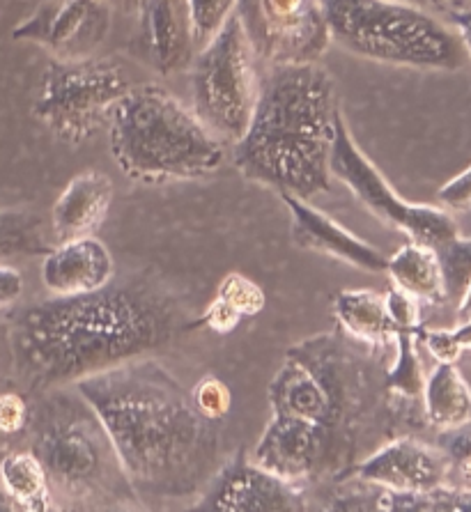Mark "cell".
<instances>
[{"label":"cell","instance_id":"6da1fadb","mask_svg":"<svg viewBox=\"0 0 471 512\" xmlns=\"http://www.w3.org/2000/svg\"><path fill=\"white\" fill-rule=\"evenodd\" d=\"M76 393L95 411L134 492L184 496L216 460L212 421L161 363L136 356L83 377Z\"/></svg>","mask_w":471,"mask_h":512},{"label":"cell","instance_id":"7a4b0ae2","mask_svg":"<svg viewBox=\"0 0 471 512\" xmlns=\"http://www.w3.org/2000/svg\"><path fill=\"white\" fill-rule=\"evenodd\" d=\"M173 317L166 297L138 283L51 297L14 324V361L21 377L42 389L76 384L164 345Z\"/></svg>","mask_w":471,"mask_h":512},{"label":"cell","instance_id":"3957f363","mask_svg":"<svg viewBox=\"0 0 471 512\" xmlns=\"http://www.w3.org/2000/svg\"><path fill=\"white\" fill-rule=\"evenodd\" d=\"M336 85L318 62L272 65L260 81L246 134L235 143V166L249 182L311 200L331 189L336 136Z\"/></svg>","mask_w":471,"mask_h":512},{"label":"cell","instance_id":"277c9868","mask_svg":"<svg viewBox=\"0 0 471 512\" xmlns=\"http://www.w3.org/2000/svg\"><path fill=\"white\" fill-rule=\"evenodd\" d=\"M361 386H366L364 368L336 338L318 336L288 349L269 384L274 416L253 462L292 483L311 478L357 414Z\"/></svg>","mask_w":471,"mask_h":512},{"label":"cell","instance_id":"5b68a950","mask_svg":"<svg viewBox=\"0 0 471 512\" xmlns=\"http://www.w3.org/2000/svg\"><path fill=\"white\" fill-rule=\"evenodd\" d=\"M108 143L115 164L134 180H200L223 164V141L173 92L131 85L113 106Z\"/></svg>","mask_w":471,"mask_h":512},{"label":"cell","instance_id":"8992f818","mask_svg":"<svg viewBox=\"0 0 471 512\" xmlns=\"http://www.w3.org/2000/svg\"><path fill=\"white\" fill-rule=\"evenodd\" d=\"M324 17L331 40L373 62L453 72L467 56L458 33L405 0H324Z\"/></svg>","mask_w":471,"mask_h":512},{"label":"cell","instance_id":"52a82bcc","mask_svg":"<svg viewBox=\"0 0 471 512\" xmlns=\"http://www.w3.org/2000/svg\"><path fill=\"white\" fill-rule=\"evenodd\" d=\"M33 453L51 483L72 499H115L120 487L129 485L111 439L81 395H53L44 402L37 414Z\"/></svg>","mask_w":471,"mask_h":512},{"label":"cell","instance_id":"ba28073f","mask_svg":"<svg viewBox=\"0 0 471 512\" xmlns=\"http://www.w3.org/2000/svg\"><path fill=\"white\" fill-rule=\"evenodd\" d=\"M193 113L221 141L237 143L246 134L258 102L256 53L237 17L191 60Z\"/></svg>","mask_w":471,"mask_h":512},{"label":"cell","instance_id":"9c48e42d","mask_svg":"<svg viewBox=\"0 0 471 512\" xmlns=\"http://www.w3.org/2000/svg\"><path fill=\"white\" fill-rule=\"evenodd\" d=\"M129 88L118 62L53 60L42 74L35 113L60 141L81 145L108 124L113 106Z\"/></svg>","mask_w":471,"mask_h":512},{"label":"cell","instance_id":"30bf717a","mask_svg":"<svg viewBox=\"0 0 471 512\" xmlns=\"http://www.w3.org/2000/svg\"><path fill=\"white\" fill-rule=\"evenodd\" d=\"M329 170L331 177L341 180L370 214H375L386 226L405 232L412 242L442 251L460 237L451 212L442 207L407 203L393 191V186L352 138L343 115L336 120Z\"/></svg>","mask_w":471,"mask_h":512},{"label":"cell","instance_id":"8fae6325","mask_svg":"<svg viewBox=\"0 0 471 512\" xmlns=\"http://www.w3.org/2000/svg\"><path fill=\"white\" fill-rule=\"evenodd\" d=\"M237 21L269 65L318 62L331 42L324 0H237Z\"/></svg>","mask_w":471,"mask_h":512},{"label":"cell","instance_id":"7c38bea8","mask_svg":"<svg viewBox=\"0 0 471 512\" xmlns=\"http://www.w3.org/2000/svg\"><path fill=\"white\" fill-rule=\"evenodd\" d=\"M111 33L108 0H49L14 28V40L44 46L56 60H88Z\"/></svg>","mask_w":471,"mask_h":512},{"label":"cell","instance_id":"4fadbf2b","mask_svg":"<svg viewBox=\"0 0 471 512\" xmlns=\"http://www.w3.org/2000/svg\"><path fill=\"white\" fill-rule=\"evenodd\" d=\"M203 510L219 512H290L304 510V494L297 483L276 476L258 462L237 460L216 478Z\"/></svg>","mask_w":471,"mask_h":512},{"label":"cell","instance_id":"5bb4252c","mask_svg":"<svg viewBox=\"0 0 471 512\" xmlns=\"http://www.w3.org/2000/svg\"><path fill=\"white\" fill-rule=\"evenodd\" d=\"M136 10L141 60L164 76L187 69L196 46L187 0H138Z\"/></svg>","mask_w":471,"mask_h":512},{"label":"cell","instance_id":"9a60e30c","mask_svg":"<svg viewBox=\"0 0 471 512\" xmlns=\"http://www.w3.org/2000/svg\"><path fill=\"white\" fill-rule=\"evenodd\" d=\"M354 476L366 485L389 492H423L444 485L449 478L446 457L414 439H398L366 457L354 469Z\"/></svg>","mask_w":471,"mask_h":512},{"label":"cell","instance_id":"2e32d148","mask_svg":"<svg viewBox=\"0 0 471 512\" xmlns=\"http://www.w3.org/2000/svg\"><path fill=\"white\" fill-rule=\"evenodd\" d=\"M281 200L292 214V239L299 248L329 255L350 267L370 271V274L386 271L389 258H384L382 251L343 228L320 209L308 205V200L290 196V193H281Z\"/></svg>","mask_w":471,"mask_h":512},{"label":"cell","instance_id":"e0dca14e","mask_svg":"<svg viewBox=\"0 0 471 512\" xmlns=\"http://www.w3.org/2000/svg\"><path fill=\"white\" fill-rule=\"evenodd\" d=\"M111 251L92 235L60 242L42 262V281L53 297L97 292L113 281Z\"/></svg>","mask_w":471,"mask_h":512},{"label":"cell","instance_id":"ac0fdd59","mask_svg":"<svg viewBox=\"0 0 471 512\" xmlns=\"http://www.w3.org/2000/svg\"><path fill=\"white\" fill-rule=\"evenodd\" d=\"M113 200L111 177L86 170L67 182L51 212V230L60 242L88 237L106 219Z\"/></svg>","mask_w":471,"mask_h":512},{"label":"cell","instance_id":"d6986e66","mask_svg":"<svg viewBox=\"0 0 471 512\" xmlns=\"http://www.w3.org/2000/svg\"><path fill=\"white\" fill-rule=\"evenodd\" d=\"M386 274L400 290L428 304L446 301V281L439 253L432 246L412 242L386 260Z\"/></svg>","mask_w":471,"mask_h":512},{"label":"cell","instance_id":"ffe728a7","mask_svg":"<svg viewBox=\"0 0 471 512\" xmlns=\"http://www.w3.org/2000/svg\"><path fill=\"white\" fill-rule=\"evenodd\" d=\"M428 421L439 430L471 423V389L455 363H439L423 386Z\"/></svg>","mask_w":471,"mask_h":512},{"label":"cell","instance_id":"44dd1931","mask_svg":"<svg viewBox=\"0 0 471 512\" xmlns=\"http://www.w3.org/2000/svg\"><path fill=\"white\" fill-rule=\"evenodd\" d=\"M336 320L341 327L366 345H384L396 338V324L386 313L384 297L370 290H347L336 294L334 301Z\"/></svg>","mask_w":471,"mask_h":512},{"label":"cell","instance_id":"7402d4cb","mask_svg":"<svg viewBox=\"0 0 471 512\" xmlns=\"http://www.w3.org/2000/svg\"><path fill=\"white\" fill-rule=\"evenodd\" d=\"M262 308H265V292L244 274H228L196 327H210L214 333H230L244 317L258 315Z\"/></svg>","mask_w":471,"mask_h":512},{"label":"cell","instance_id":"603a6c76","mask_svg":"<svg viewBox=\"0 0 471 512\" xmlns=\"http://www.w3.org/2000/svg\"><path fill=\"white\" fill-rule=\"evenodd\" d=\"M0 485L14 506L33 512L53 508L51 480L35 453H14L0 462Z\"/></svg>","mask_w":471,"mask_h":512},{"label":"cell","instance_id":"cb8c5ba5","mask_svg":"<svg viewBox=\"0 0 471 512\" xmlns=\"http://www.w3.org/2000/svg\"><path fill=\"white\" fill-rule=\"evenodd\" d=\"M377 508L389 512H471V490L458 485H437L423 492L377 494Z\"/></svg>","mask_w":471,"mask_h":512},{"label":"cell","instance_id":"d4e9b609","mask_svg":"<svg viewBox=\"0 0 471 512\" xmlns=\"http://www.w3.org/2000/svg\"><path fill=\"white\" fill-rule=\"evenodd\" d=\"M49 251L40 216L23 209H0V258L46 255Z\"/></svg>","mask_w":471,"mask_h":512},{"label":"cell","instance_id":"484cf974","mask_svg":"<svg viewBox=\"0 0 471 512\" xmlns=\"http://www.w3.org/2000/svg\"><path fill=\"white\" fill-rule=\"evenodd\" d=\"M416 336L419 331H398L396 333V345H398V359L396 366L391 368L389 377H386V386L393 391H400L403 395H414L423 393V372H421V361L419 354H416Z\"/></svg>","mask_w":471,"mask_h":512},{"label":"cell","instance_id":"4316f807","mask_svg":"<svg viewBox=\"0 0 471 512\" xmlns=\"http://www.w3.org/2000/svg\"><path fill=\"white\" fill-rule=\"evenodd\" d=\"M196 46H203L233 19L237 0H187Z\"/></svg>","mask_w":471,"mask_h":512},{"label":"cell","instance_id":"83f0119b","mask_svg":"<svg viewBox=\"0 0 471 512\" xmlns=\"http://www.w3.org/2000/svg\"><path fill=\"white\" fill-rule=\"evenodd\" d=\"M439 451L444 453L449 476L458 480V487L471 490V423L444 430L439 437Z\"/></svg>","mask_w":471,"mask_h":512},{"label":"cell","instance_id":"f1b7e54d","mask_svg":"<svg viewBox=\"0 0 471 512\" xmlns=\"http://www.w3.org/2000/svg\"><path fill=\"white\" fill-rule=\"evenodd\" d=\"M193 407L198 409V414L207 418V421H221L223 416L230 411V391L228 386L216 379L214 375H207L196 384V389L191 393Z\"/></svg>","mask_w":471,"mask_h":512},{"label":"cell","instance_id":"f546056e","mask_svg":"<svg viewBox=\"0 0 471 512\" xmlns=\"http://www.w3.org/2000/svg\"><path fill=\"white\" fill-rule=\"evenodd\" d=\"M386 313H389L391 322L396 324L398 331H419L421 327V301L414 299L412 294L400 290L393 285L384 297Z\"/></svg>","mask_w":471,"mask_h":512},{"label":"cell","instance_id":"4dcf8cb0","mask_svg":"<svg viewBox=\"0 0 471 512\" xmlns=\"http://www.w3.org/2000/svg\"><path fill=\"white\" fill-rule=\"evenodd\" d=\"M437 200L442 209L455 214H469L471 212V166L455 175L453 180L446 182L437 193Z\"/></svg>","mask_w":471,"mask_h":512},{"label":"cell","instance_id":"1f68e13d","mask_svg":"<svg viewBox=\"0 0 471 512\" xmlns=\"http://www.w3.org/2000/svg\"><path fill=\"white\" fill-rule=\"evenodd\" d=\"M423 343H426L428 352L435 356L439 363H455L460 354L465 352L460 345L458 336L453 331H423Z\"/></svg>","mask_w":471,"mask_h":512},{"label":"cell","instance_id":"d6a6232c","mask_svg":"<svg viewBox=\"0 0 471 512\" xmlns=\"http://www.w3.org/2000/svg\"><path fill=\"white\" fill-rule=\"evenodd\" d=\"M28 421V407L17 393L0 395V432H19Z\"/></svg>","mask_w":471,"mask_h":512},{"label":"cell","instance_id":"836d02e7","mask_svg":"<svg viewBox=\"0 0 471 512\" xmlns=\"http://www.w3.org/2000/svg\"><path fill=\"white\" fill-rule=\"evenodd\" d=\"M23 292V276L19 269L0 265V310L12 306Z\"/></svg>","mask_w":471,"mask_h":512},{"label":"cell","instance_id":"e575fe53","mask_svg":"<svg viewBox=\"0 0 471 512\" xmlns=\"http://www.w3.org/2000/svg\"><path fill=\"white\" fill-rule=\"evenodd\" d=\"M451 21H453L455 33H458L462 42V49H465V53L471 58V10L451 12Z\"/></svg>","mask_w":471,"mask_h":512},{"label":"cell","instance_id":"d590c367","mask_svg":"<svg viewBox=\"0 0 471 512\" xmlns=\"http://www.w3.org/2000/svg\"><path fill=\"white\" fill-rule=\"evenodd\" d=\"M458 313L465 322H471V278L465 285V290L460 294V306H458Z\"/></svg>","mask_w":471,"mask_h":512},{"label":"cell","instance_id":"8d00e7d4","mask_svg":"<svg viewBox=\"0 0 471 512\" xmlns=\"http://www.w3.org/2000/svg\"><path fill=\"white\" fill-rule=\"evenodd\" d=\"M405 3H412V5H419V7H426V10H439V7H444L446 3L444 0H405Z\"/></svg>","mask_w":471,"mask_h":512},{"label":"cell","instance_id":"74e56055","mask_svg":"<svg viewBox=\"0 0 471 512\" xmlns=\"http://www.w3.org/2000/svg\"><path fill=\"white\" fill-rule=\"evenodd\" d=\"M10 496L3 490V485H0V510H10Z\"/></svg>","mask_w":471,"mask_h":512},{"label":"cell","instance_id":"f35d334b","mask_svg":"<svg viewBox=\"0 0 471 512\" xmlns=\"http://www.w3.org/2000/svg\"><path fill=\"white\" fill-rule=\"evenodd\" d=\"M108 3H118L125 7V10H136L138 7V0H108Z\"/></svg>","mask_w":471,"mask_h":512},{"label":"cell","instance_id":"ab89813d","mask_svg":"<svg viewBox=\"0 0 471 512\" xmlns=\"http://www.w3.org/2000/svg\"><path fill=\"white\" fill-rule=\"evenodd\" d=\"M444 3H458V0H444Z\"/></svg>","mask_w":471,"mask_h":512}]
</instances>
